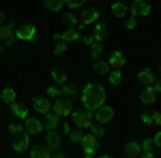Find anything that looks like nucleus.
<instances>
[{"label":"nucleus","mask_w":161,"mask_h":158,"mask_svg":"<svg viewBox=\"0 0 161 158\" xmlns=\"http://www.w3.org/2000/svg\"><path fill=\"white\" fill-rule=\"evenodd\" d=\"M80 98H82L84 109L97 111L101 105H105V98H108V94H105L103 85H99V84H86V88L82 90Z\"/></svg>","instance_id":"nucleus-1"},{"label":"nucleus","mask_w":161,"mask_h":158,"mask_svg":"<svg viewBox=\"0 0 161 158\" xmlns=\"http://www.w3.org/2000/svg\"><path fill=\"white\" fill-rule=\"evenodd\" d=\"M52 111H54L58 118H69L71 111H73V103H71V98H56L54 105H52Z\"/></svg>","instance_id":"nucleus-2"},{"label":"nucleus","mask_w":161,"mask_h":158,"mask_svg":"<svg viewBox=\"0 0 161 158\" xmlns=\"http://www.w3.org/2000/svg\"><path fill=\"white\" fill-rule=\"evenodd\" d=\"M92 120L101 124V126H108L112 120H114V107H108V105H101L97 111H92Z\"/></svg>","instance_id":"nucleus-3"},{"label":"nucleus","mask_w":161,"mask_h":158,"mask_svg":"<svg viewBox=\"0 0 161 158\" xmlns=\"http://www.w3.org/2000/svg\"><path fill=\"white\" fill-rule=\"evenodd\" d=\"M71 118H73V124L88 130V126L92 124V111L88 109H82V111H71Z\"/></svg>","instance_id":"nucleus-4"},{"label":"nucleus","mask_w":161,"mask_h":158,"mask_svg":"<svg viewBox=\"0 0 161 158\" xmlns=\"http://www.w3.org/2000/svg\"><path fill=\"white\" fill-rule=\"evenodd\" d=\"M129 13H131V17H148L150 15V4L146 0H133L131 2V7H129Z\"/></svg>","instance_id":"nucleus-5"},{"label":"nucleus","mask_w":161,"mask_h":158,"mask_svg":"<svg viewBox=\"0 0 161 158\" xmlns=\"http://www.w3.org/2000/svg\"><path fill=\"white\" fill-rule=\"evenodd\" d=\"M43 143H45V147L50 150L52 154H56V152H60V147H62V137L56 133V128H54V130H47Z\"/></svg>","instance_id":"nucleus-6"},{"label":"nucleus","mask_w":161,"mask_h":158,"mask_svg":"<svg viewBox=\"0 0 161 158\" xmlns=\"http://www.w3.org/2000/svg\"><path fill=\"white\" fill-rule=\"evenodd\" d=\"M30 145H32L30 135H28V133H22L19 137H15V141H13V152H17V154H28Z\"/></svg>","instance_id":"nucleus-7"},{"label":"nucleus","mask_w":161,"mask_h":158,"mask_svg":"<svg viewBox=\"0 0 161 158\" xmlns=\"http://www.w3.org/2000/svg\"><path fill=\"white\" fill-rule=\"evenodd\" d=\"M15 37H17V41H35L37 28H35V24H22L15 30Z\"/></svg>","instance_id":"nucleus-8"},{"label":"nucleus","mask_w":161,"mask_h":158,"mask_svg":"<svg viewBox=\"0 0 161 158\" xmlns=\"http://www.w3.org/2000/svg\"><path fill=\"white\" fill-rule=\"evenodd\" d=\"M24 130L32 137V135L43 133V130H45V124L39 120V118H30V115H28V118L24 120Z\"/></svg>","instance_id":"nucleus-9"},{"label":"nucleus","mask_w":161,"mask_h":158,"mask_svg":"<svg viewBox=\"0 0 161 158\" xmlns=\"http://www.w3.org/2000/svg\"><path fill=\"white\" fill-rule=\"evenodd\" d=\"M157 98H159V92L155 90V85H153V84L146 85V88L140 92V103H142V105H155Z\"/></svg>","instance_id":"nucleus-10"},{"label":"nucleus","mask_w":161,"mask_h":158,"mask_svg":"<svg viewBox=\"0 0 161 158\" xmlns=\"http://www.w3.org/2000/svg\"><path fill=\"white\" fill-rule=\"evenodd\" d=\"M99 19V11L97 9H86V11H82L80 15V24H77V30H82V28H86V26L95 24Z\"/></svg>","instance_id":"nucleus-11"},{"label":"nucleus","mask_w":161,"mask_h":158,"mask_svg":"<svg viewBox=\"0 0 161 158\" xmlns=\"http://www.w3.org/2000/svg\"><path fill=\"white\" fill-rule=\"evenodd\" d=\"M0 41H2V43H4L7 47L15 45L17 37H15V30H13L9 24H2V26H0Z\"/></svg>","instance_id":"nucleus-12"},{"label":"nucleus","mask_w":161,"mask_h":158,"mask_svg":"<svg viewBox=\"0 0 161 158\" xmlns=\"http://www.w3.org/2000/svg\"><path fill=\"white\" fill-rule=\"evenodd\" d=\"M32 105H35V111L41 113V115H47V113L52 111V103L47 100V98H43V96H35L32 98Z\"/></svg>","instance_id":"nucleus-13"},{"label":"nucleus","mask_w":161,"mask_h":158,"mask_svg":"<svg viewBox=\"0 0 161 158\" xmlns=\"http://www.w3.org/2000/svg\"><path fill=\"white\" fill-rule=\"evenodd\" d=\"M60 38H62V41H67V43H80V41H82V34H80L77 28L69 26L64 32H60Z\"/></svg>","instance_id":"nucleus-14"},{"label":"nucleus","mask_w":161,"mask_h":158,"mask_svg":"<svg viewBox=\"0 0 161 158\" xmlns=\"http://www.w3.org/2000/svg\"><path fill=\"white\" fill-rule=\"evenodd\" d=\"M108 37V26L105 24H99V19L92 24V38L95 41H101L103 43V38Z\"/></svg>","instance_id":"nucleus-15"},{"label":"nucleus","mask_w":161,"mask_h":158,"mask_svg":"<svg viewBox=\"0 0 161 158\" xmlns=\"http://www.w3.org/2000/svg\"><path fill=\"white\" fill-rule=\"evenodd\" d=\"M140 152H142L140 143H136V141H127V143H125L123 154H125L127 158H137V156H140Z\"/></svg>","instance_id":"nucleus-16"},{"label":"nucleus","mask_w":161,"mask_h":158,"mask_svg":"<svg viewBox=\"0 0 161 158\" xmlns=\"http://www.w3.org/2000/svg\"><path fill=\"white\" fill-rule=\"evenodd\" d=\"M108 64H110L112 69H120V71H123V66L127 64V60H125V56L120 51H114L110 58H108Z\"/></svg>","instance_id":"nucleus-17"},{"label":"nucleus","mask_w":161,"mask_h":158,"mask_svg":"<svg viewBox=\"0 0 161 158\" xmlns=\"http://www.w3.org/2000/svg\"><path fill=\"white\" fill-rule=\"evenodd\" d=\"M82 147L84 150H97V145H99V139L95 137L92 133H84V137H82Z\"/></svg>","instance_id":"nucleus-18"},{"label":"nucleus","mask_w":161,"mask_h":158,"mask_svg":"<svg viewBox=\"0 0 161 158\" xmlns=\"http://www.w3.org/2000/svg\"><path fill=\"white\" fill-rule=\"evenodd\" d=\"M88 56H90L92 60H99L101 56H103V43H101V41H92V43L88 45Z\"/></svg>","instance_id":"nucleus-19"},{"label":"nucleus","mask_w":161,"mask_h":158,"mask_svg":"<svg viewBox=\"0 0 161 158\" xmlns=\"http://www.w3.org/2000/svg\"><path fill=\"white\" fill-rule=\"evenodd\" d=\"M137 81H140V84H144V85L155 84V73H153L150 69H142V71L137 73Z\"/></svg>","instance_id":"nucleus-20"},{"label":"nucleus","mask_w":161,"mask_h":158,"mask_svg":"<svg viewBox=\"0 0 161 158\" xmlns=\"http://www.w3.org/2000/svg\"><path fill=\"white\" fill-rule=\"evenodd\" d=\"M11 113L17 118V120H26V118H28V109H26L22 103H17V100L11 103Z\"/></svg>","instance_id":"nucleus-21"},{"label":"nucleus","mask_w":161,"mask_h":158,"mask_svg":"<svg viewBox=\"0 0 161 158\" xmlns=\"http://www.w3.org/2000/svg\"><path fill=\"white\" fill-rule=\"evenodd\" d=\"M0 100H2V103H7V105H11V103L17 100V92H15L13 88H4V90L0 92Z\"/></svg>","instance_id":"nucleus-22"},{"label":"nucleus","mask_w":161,"mask_h":158,"mask_svg":"<svg viewBox=\"0 0 161 158\" xmlns=\"http://www.w3.org/2000/svg\"><path fill=\"white\" fill-rule=\"evenodd\" d=\"M52 81L56 85H62L69 81V77H67V73L62 71V69H52Z\"/></svg>","instance_id":"nucleus-23"},{"label":"nucleus","mask_w":161,"mask_h":158,"mask_svg":"<svg viewBox=\"0 0 161 158\" xmlns=\"http://www.w3.org/2000/svg\"><path fill=\"white\" fill-rule=\"evenodd\" d=\"M60 94H62L64 98H75L80 92H77V88H75L73 84H69V81H67V84L60 85Z\"/></svg>","instance_id":"nucleus-24"},{"label":"nucleus","mask_w":161,"mask_h":158,"mask_svg":"<svg viewBox=\"0 0 161 158\" xmlns=\"http://www.w3.org/2000/svg\"><path fill=\"white\" fill-rule=\"evenodd\" d=\"M127 13H129V7H127L125 2H114V4H112V15H114V17L120 19V17H125Z\"/></svg>","instance_id":"nucleus-25"},{"label":"nucleus","mask_w":161,"mask_h":158,"mask_svg":"<svg viewBox=\"0 0 161 158\" xmlns=\"http://www.w3.org/2000/svg\"><path fill=\"white\" fill-rule=\"evenodd\" d=\"M92 69H95V73H99V75H108L112 71V66L108 64V60H95V64H92Z\"/></svg>","instance_id":"nucleus-26"},{"label":"nucleus","mask_w":161,"mask_h":158,"mask_svg":"<svg viewBox=\"0 0 161 158\" xmlns=\"http://www.w3.org/2000/svg\"><path fill=\"white\" fill-rule=\"evenodd\" d=\"M43 7L52 13H58L64 7V0H43Z\"/></svg>","instance_id":"nucleus-27"},{"label":"nucleus","mask_w":161,"mask_h":158,"mask_svg":"<svg viewBox=\"0 0 161 158\" xmlns=\"http://www.w3.org/2000/svg\"><path fill=\"white\" fill-rule=\"evenodd\" d=\"M7 133L11 135V137H19L24 130V124H19V122H11V124H7Z\"/></svg>","instance_id":"nucleus-28"},{"label":"nucleus","mask_w":161,"mask_h":158,"mask_svg":"<svg viewBox=\"0 0 161 158\" xmlns=\"http://www.w3.org/2000/svg\"><path fill=\"white\" fill-rule=\"evenodd\" d=\"M58 115L54 113V111H50L47 115H45V130H54V128H58Z\"/></svg>","instance_id":"nucleus-29"},{"label":"nucleus","mask_w":161,"mask_h":158,"mask_svg":"<svg viewBox=\"0 0 161 158\" xmlns=\"http://www.w3.org/2000/svg\"><path fill=\"white\" fill-rule=\"evenodd\" d=\"M108 79H110L112 85H118L123 81V71H120V69H112L110 73H108Z\"/></svg>","instance_id":"nucleus-30"},{"label":"nucleus","mask_w":161,"mask_h":158,"mask_svg":"<svg viewBox=\"0 0 161 158\" xmlns=\"http://www.w3.org/2000/svg\"><path fill=\"white\" fill-rule=\"evenodd\" d=\"M82 137H84V128H80V126H75L73 130L69 133V139H71L73 143H80V141H82Z\"/></svg>","instance_id":"nucleus-31"},{"label":"nucleus","mask_w":161,"mask_h":158,"mask_svg":"<svg viewBox=\"0 0 161 158\" xmlns=\"http://www.w3.org/2000/svg\"><path fill=\"white\" fill-rule=\"evenodd\" d=\"M88 130L95 135L97 139H101V137L105 135V126H101V124H90V126H88Z\"/></svg>","instance_id":"nucleus-32"},{"label":"nucleus","mask_w":161,"mask_h":158,"mask_svg":"<svg viewBox=\"0 0 161 158\" xmlns=\"http://www.w3.org/2000/svg\"><path fill=\"white\" fill-rule=\"evenodd\" d=\"M67 45H69L67 41H62V38H56V45H54V54H56V56H62V54L67 51Z\"/></svg>","instance_id":"nucleus-33"},{"label":"nucleus","mask_w":161,"mask_h":158,"mask_svg":"<svg viewBox=\"0 0 161 158\" xmlns=\"http://www.w3.org/2000/svg\"><path fill=\"white\" fill-rule=\"evenodd\" d=\"M64 24H69V26H77V24H80V17H77L73 11L64 13Z\"/></svg>","instance_id":"nucleus-34"},{"label":"nucleus","mask_w":161,"mask_h":158,"mask_svg":"<svg viewBox=\"0 0 161 158\" xmlns=\"http://www.w3.org/2000/svg\"><path fill=\"white\" fill-rule=\"evenodd\" d=\"M84 4H86V0H64V7H69V11H75Z\"/></svg>","instance_id":"nucleus-35"},{"label":"nucleus","mask_w":161,"mask_h":158,"mask_svg":"<svg viewBox=\"0 0 161 158\" xmlns=\"http://www.w3.org/2000/svg\"><path fill=\"white\" fill-rule=\"evenodd\" d=\"M140 147H142V152H148V150H155V141H153V137H148V139H144V141L140 143Z\"/></svg>","instance_id":"nucleus-36"},{"label":"nucleus","mask_w":161,"mask_h":158,"mask_svg":"<svg viewBox=\"0 0 161 158\" xmlns=\"http://www.w3.org/2000/svg\"><path fill=\"white\" fill-rule=\"evenodd\" d=\"M47 96L58 98L60 96V88H58V85H50V88H47Z\"/></svg>","instance_id":"nucleus-37"},{"label":"nucleus","mask_w":161,"mask_h":158,"mask_svg":"<svg viewBox=\"0 0 161 158\" xmlns=\"http://www.w3.org/2000/svg\"><path fill=\"white\" fill-rule=\"evenodd\" d=\"M39 150H41V143L30 145V150H28V156H30V158H39Z\"/></svg>","instance_id":"nucleus-38"},{"label":"nucleus","mask_w":161,"mask_h":158,"mask_svg":"<svg viewBox=\"0 0 161 158\" xmlns=\"http://www.w3.org/2000/svg\"><path fill=\"white\" fill-rule=\"evenodd\" d=\"M150 124H153V126H161V113L159 111L150 113Z\"/></svg>","instance_id":"nucleus-39"},{"label":"nucleus","mask_w":161,"mask_h":158,"mask_svg":"<svg viewBox=\"0 0 161 158\" xmlns=\"http://www.w3.org/2000/svg\"><path fill=\"white\" fill-rule=\"evenodd\" d=\"M39 158H52V152L45 147V143L41 145V150H39Z\"/></svg>","instance_id":"nucleus-40"},{"label":"nucleus","mask_w":161,"mask_h":158,"mask_svg":"<svg viewBox=\"0 0 161 158\" xmlns=\"http://www.w3.org/2000/svg\"><path fill=\"white\" fill-rule=\"evenodd\" d=\"M125 28H127V30H133V28H136V17H129V19L125 22Z\"/></svg>","instance_id":"nucleus-41"},{"label":"nucleus","mask_w":161,"mask_h":158,"mask_svg":"<svg viewBox=\"0 0 161 158\" xmlns=\"http://www.w3.org/2000/svg\"><path fill=\"white\" fill-rule=\"evenodd\" d=\"M142 158H155V150H148V152H140Z\"/></svg>","instance_id":"nucleus-42"},{"label":"nucleus","mask_w":161,"mask_h":158,"mask_svg":"<svg viewBox=\"0 0 161 158\" xmlns=\"http://www.w3.org/2000/svg\"><path fill=\"white\" fill-rule=\"evenodd\" d=\"M153 141H155V147H161V130L153 137Z\"/></svg>","instance_id":"nucleus-43"},{"label":"nucleus","mask_w":161,"mask_h":158,"mask_svg":"<svg viewBox=\"0 0 161 158\" xmlns=\"http://www.w3.org/2000/svg\"><path fill=\"white\" fill-rule=\"evenodd\" d=\"M69 133H71V128H69V124H62V135H67V137H69Z\"/></svg>","instance_id":"nucleus-44"},{"label":"nucleus","mask_w":161,"mask_h":158,"mask_svg":"<svg viewBox=\"0 0 161 158\" xmlns=\"http://www.w3.org/2000/svg\"><path fill=\"white\" fill-rule=\"evenodd\" d=\"M92 41H95V38H92V37H84V38H82V43H86V47H88V45H90V43H92Z\"/></svg>","instance_id":"nucleus-45"},{"label":"nucleus","mask_w":161,"mask_h":158,"mask_svg":"<svg viewBox=\"0 0 161 158\" xmlns=\"http://www.w3.org/2000/svg\"><path fill=\"white\" fill-rule=\"evenodd\" d=\"M142 122H144V124H150V113H144V115H142Z\"/></svg>","instance_id":"nucleus-46"},{"label":"nucleus","mask_w":161,"mask_h":158,"mask_svg":"<svg viewBox=\"0 0 161 158\" xmlns=\"http://www.w3.org/2000/svg\"><path fill=\"white\" fill-rule=\"evenodd\" d=\"M84 154L90 158V156H95V154H97V150H84Z\"/></svg>","instance_id":"nucleus-47"},{"label":"nucleus","mask_w":161,"mask_h":158,"mask_svg":"<svg viewBox=\"0 0 161 158\" xmlns=\"http://www.w3.org/2000/svg\"><path fill=\"white\" fill-rule=\"evenodd\" d=\"M7 24L11 26V28H15V24H17V22H15V19H13V17H9V19H7Z\"/></svg>","instance_id":"nucleus-48"},{"label":"nucleus","mask_w":161,"mask_h":158,"mask_svg":"<svg viewBox=\"0 0 161 158\" xmlns=\"http://www.w3.org/2000/svg\"><path fill=\"white\" fill-rule=\"evenodd\" d=\"M4 22H7V15H4V13H2V11H0V26H2V24H4Z\"/></svg>","instance_id":"nucleus-49"},{"label":"nucleus","mask_w":161,"mask_h":158,"mask_svg":"<svg viewBox=\"0 0 161 158\" xmlns=\"http://www.w3.org/2000/svg\"><path fill=\"white\" fill-rule=\"evenodd\" d=\"M153 85H155V90H157V92H159V94H161V81H155V84H153Z\"/></svg>","instance_id":"nucleus-50"},{"label":"nucleus","mask_w":161,"mask_h":158,"mask_svg":"<svg viewBox=\"0 0 161 158\" xmlns=\"http://www.w3.org/2000/svg\"><path fill=\"white\" fill-rule=\"evenodd\" d=\"M2 54H4V45H0V56H2Z\"/></svg>","instance_id":"nucleus-51"},{"label":"nucleus","mask_w":161,"mask_h":158,"mask_svg":"<svg viewBox=\"0 0 161 158\" xmlns=\"http://www.w3.org/2000/svg\"><path fill=\"white\" fill-rule=\"evenodd\" d=\"M92 2H97V0H92Z\"/></svg>","instance_id":"nucleus-52"},{"label":"nucleus","mask_w":161,"mask_h":158,"mask_svg":"<svg viewBox=\"0 0 161 158\" xmlns=\"http://www.w3.org/2000/svg\"><path fill=\"white\" fill-rule=\"evenodd\" d=\"M159 73H161V69H159Z\"/></svg>","instance_id":"nucleus-53"}]
</instances>
